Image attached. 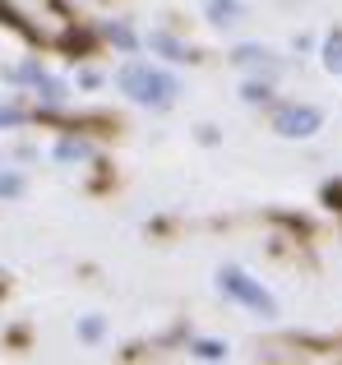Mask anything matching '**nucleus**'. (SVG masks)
<instances>
[{
    "instance_id": "nucleus-1",
    "label": "nucleus",
    "mask_w": 342,
    "mask_h": 365,
    "mask_svg": "<svg viewBox=\"0 0 342 365\" xmlns=\"http://www.w3.org/2000/svg\"><path fill=\"white\" fill-rule=\"evenodd\" d=\"M120 93H125L130 102H139V107H171L180 93V83L171 79L167 70H157V65H144V61H130L125 70L116 74Z\"/></svg>"
},
{
    "instance_id": "nucleus-2",
    "label": "nucleus",
    "mask_w": 342,
    "mask_h": 365,
    "mask_svg": "<svg viewBox=\"0 0 342 365\" xmlns=\"http://www.w3.org/2000/svg\"><path fill=\"white\" fill-rule=\"evenodd\" d=\"M217 287H222L232 301H241L245 310H254V314H278V301H273L254 277H245L241 268H222V273H217Z\"/></svg>"
},
{
    "instance_id": "nucleus-3",
    "label": "nucleus",
    "mask_w": 342,
    "mask_h": 365,
    "mask_svg": "<svg viewBox=\"0 0 342 365\" xmlns=\"http://www.w3.org/2000/svg\"><path fill=\"white\" fill-rule=\"evenodd\" d=\"M324 125L315 107H278L273 111V130L282 134V139H310V134Z\"/></svg>"
},
{
    "instance_id": "nucleus-4",
    "label": "nucleus",
    "mask_w": 342,
    "mask_h": 365,
    "mask_svg": "<svg viewBox=\"0 0 342 365\" xmlns=\"http://www.w3.org/2000/svg\"><path fill=\"white\" fill-rule=\"evenodd\" d=\"M9 79H14V83H33V93L46 102V107H61V102H65V83L51 79L37 61H24L19 70H9Z\"/></svg>"
},
{
    "instance_id": "nucleus-5",
    "label": "nucleus",
    "mask_w": 342,
    "mask_h": 365,
    "mask_svg": "<svg viewBox=\"0 0 342 365\" xmlns=\"http://www.w3.org/2000/svg\"><path fill=\"white\" fill-rule=\"evenodd\" d=\"M148 46H153V51H162L167 61H195V56H190V46H180L176 37H167V33H153V37H148Z\"/></svg>"
},
{
    "instance_id": "nucleus-6",
    "label": "nucleus",
    "mask_w": 342,
    "mask_h": 365,
    "mask_svg": "<svg viewBox=\"0 0 342 365\" xmlns=\"http://www.w3.org/2000/svg\"><path fill=\"white\" fill-rule=\"evenodd\" d=\"M0 19H5V24H9V28H14V33H24V37H28V42H37V28H33V24H28V19H24V14H19V9H14V5H5V0H0Z\"/></svg>"
},
{
    "instance_id": "nucleus-7",
    "label": "nucleus",
    "mask_w": 342,
    "mask_h": 365,
    "mask_svg": "<svg viewBox=\"0 0 342 365\" xmlns=\"http://www.w3.org/2000/svg\"><path fill=\"white\" fill-rule=\"evenodd\" d=\"M208 19H213V24H236V19H241V5H236V0H208Z\"/></svg>"
},
{
    "instance_id": "nucleus-8",
    "label": "nucleus",
    "mask_w": 342,
    "mask_h": 365,
    "mask_svg": "<svg viewBox=\"0 0 342 365\" xmlns=\"http://www.w3.org/2000/svg\"><path fill=\"white\" fill-rule=\"evenodd\" d=\"M88 158V143L83 139H61L56 143V162H83Z\"/></svg>"
},
{
    "instance_id": "nucleus-9",
    "label": "nucleus",
    "mask_w": 342,
    "mask_h": 365,
    "mask_svg": "<svg viewBox=\"0 0 342 365\" xmlns=\"http://www.w3.org/2000/svg\"><path fill=\"white\" fill-rule=\"evenodd\" d=\"M324 70L328 74H342V33H333L324 42Z\"/></svg>"
},
{
    "instance_id": "nucleus-10",
    "label": "nucleus",
    "mask_w": 342,
    "mask_h": 365,
    "mask_svg": "<svg viewBox=\"0 0 342 365\" xmlns=\"http://www.w3.org/2000/svg\"><path fill=\"white\" fill-rule=\"evenodd\" d=\"M236 65H264V70H269L273 56L264 51V46H241V51H236Z\"/></svg>"
},
{
    "instance_id": "nucleus-11",
    "label": "nucleus",
    "mask_w": 342,
    "mask_h": 365,
    "mask_svg": "<svg viewBox=\"0 0 342 365\" xmlns=\"http://www.w3.org/2000/svg\"><path fill=\"white\" fill-rule=\"evenodd\" d=\"M24 195V176H14V171H0V199H19Z\"/></svg>"
},
{
    "instance_id": "nucleus-12",
    "label": "nucleus",
    "mask_w": 342,
    "mask_h": 365,
    "mask_svg": "<svg viewBox=\"0 0 342 365\" xmlns=\"http://www.w3.org/2000/svg\"><path fill=\"white\" fill-rule=\"evenodd\" d=\"M195 356L199 361H222L227 356V342H195Z\"/></svg>"
},
{
    "instance_id": "nucleus-13",
    "label": "nucleus",
    "mask_w": 342,
    "mask_h": 365,
    "mask_svg": "<svg viewBox=\"0 0 342 365\" xmlns=\"http://www.w3.org/2000/svg\"><path fill=\"white\" fill-rule=\"evenodd\" d=\"M107 37H111L116 46H135V33H130L125 24H111V28H107Z\"/></svg>"
},
{
    "instance_id": "nucleus-14",
    "label": "nucleus",
    "mask_w": 342,
    "mask_h": 365,
    "mask_svg": "<svg viewBox=\"0 0 342 365\" xmlns=\"http://www.w3.org/2000/svg\"><path fill=\"white\" fill-rule=\"evenodd\" d=\"M79 333H83L88 342H98L102 333H107V324H102V319H83V324H79Z\"/></svg>"
},
{
    "instance_id": "nucleus-15",
    "label": "nucleus",
    "mask_w": 342,
    "mask_h": 365,
    "mask_svg": "<svg viewBox=\"0 0 342 365\" xmlns=\"http://www.w3.org/2000/svg\"><path fill=\"white\" fill-rule=\"evenodd\" d=\"M269 98V88H264V83H245V102H264Z\"/></svg>"
},
{
    "instance_id": "nucleus-16",
    "label": "nucleus",
    "mask_w": 342,
    "mask_h": 365,
    "mask_svg": "<svg viewBox=\"0 0 342 365\" xmlns=\"http://www.w3.org/2000/svg\"><path fill=\"white\" fill-rule=\"evenodd\" d=\"M24 120V111H14V107H0V125H19Z\"/></svg>"
}]
</instances>
